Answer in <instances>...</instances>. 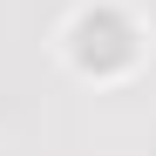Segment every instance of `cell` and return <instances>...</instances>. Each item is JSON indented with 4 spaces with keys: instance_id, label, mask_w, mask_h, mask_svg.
I'll list each match as a JSON object with an SVG mask.
<instances>
[]
</instances>
